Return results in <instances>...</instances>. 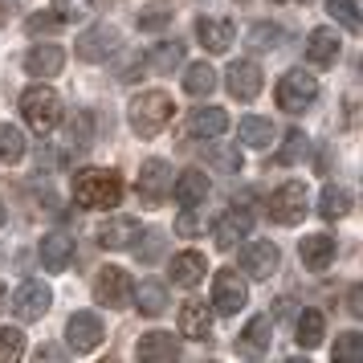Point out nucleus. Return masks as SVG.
Listing matches in <instances>:
<instances>
[{
    "label": "nucleus",
    "instance_id": "nucleus-26",
    "mask_svg": "<svg viewBox=\"0 0 363 363\" xmlns=\"http://www.w3.org/2000/svg\"><path fill=\"white\" fill-rule=\"evenodd\" d=\"M131 302L139 306V314L160 318V314L167 311V290H164V281H139V286H135V294H131Z\"/></svg>",
    "mask_w": 363,
    "mask_h": 363
},
{
    "label": "nucleus",
    "instance_id": "nucleus-20",
    "mask_svg": "<svg viewBox=\"0 0 363 363\" xmlns=\"http://www.w3.org/2000/svg\"><path fill=\"white\" fill-rule=\"evenodd\" d=\"M94 237H99L102 249H131L135 237H139V220H131V216H115V220H106Z\"/></svg>",
    "mask_w": 363,
    "mask_h": 363
},
{
    "label": "nucleus",
    "instance_id": "nucleus-14",
    "mask_svg": "<svg viewBox=\"0 0 363 363\" xmlns=\"http://www.w3.org/2000/svg\"><path fill=\"white\" fill-rule=\"evenodd\" d=\"M249 229H253V213L249 208H241V204H233V208H225V213L216 216L213 225V241L220 249H233L237 241H245Z\"/></svg>",
    "mask_w": 363,
    "mask_h": 363
},
{
    "label": "nucleus",
    "instance_id": "nucleus-47",
    "mask_svg": "<svg viewBox=\"0 0 363 363\" xmlns=\"http://www.w3.org/2000/svg\"><path fill=\"white\" fill-rule=\"evenodd\" d=\"M359 286H355V290H351V294H347V314H351V318H359L363 314V302H359Z\"/></svg>",
    "mask_w": 363,
    "mask_h": 363
},
{
    "label": "nucleus",
    "instance_id": "nucleus-38",
    "mask_svg": "<svg viewBox=\"0 0 363 363\" xmlns=\"http://www.w3.org/2000/svg\"><path fill=\"white\" fill-rule=\"evenodd\" d=\"M330 355H335V359H343V363H363V335H359V330H347V335H339Z\"/></svg>",
    "mask_w": 363,
    "mask_h": 363
},
{
    "label": "nucleus",
    "instance_id": "nucleus-21",
    "mask_svg": "<svg viewBox=\"0 0 363 363\" xmlns=\"http://www.w3.org/2000/svg\"><path fill=\"white\" fill-rule=\"evenodd\" d=\"M62 66H66V53L57 45H33L25 53V69L33 78H53V74H62Z\"/></svg>",
    "mask_w": 363,
    "mask_h": 363
},
{
    "label": "nucleus",
    "instance_id": "nucleus-19",
    "mask_svg": "<svg viewBox=\"0 0 363 363\" xmlns=\"http://www.w3.org/2000/svg\"><path fill=\"white\" fill-rule=\"evenodd\" d=\"M335 237H327V233H314V237H302V245H298V257H302V265L306 269H314V274H323L330 262H335Z\"/></svg>",
    "mask_w": 363,
    "mask_h": 363
},
{
    "label": "nucleus",
    "instance_id": "nucleus-12",
    "mask_svg": "<svg viewBox=\"0 0 363 363\" xmlns=\"http://www.w3.org/2000/svg\"><path fill=\"white\" fill-rule=\"evenodd\" d=\"M225 86H229V94L237 102H253L257 94H262V66L257 62H249V57H241V62H233L229 69H225Z\"/></svg>",
    "mask_w": 363,
    "mask_h": 363
},
{
    "label": "nucleus",
    "instance_id": "nucleus-43",
    "mask_svg": "<svg viewBox=\"0 0 363 363\" xmlns=\"http://www.w3.org/2000/svg\"><path fill=\"white\" fill-rule=\"evenodd\" d=\"M62 25H66V17H62V13H33V17L25 21V29H29V33H57V29H62Z\"/></svg>",
    "mask_w": 363,
    "mask_h": 363
},
{
    "label": "nucleus",
    "instance_id": "nucleus-51",
    "mask_svg": "<svg viewBox=\"0 0 363 363\" xmlns=\"http://www.w3.org/2000/svg\"><path fill=\"white\" fill-rule=\"evenodd\" d=\"M0 225H4V204H0Z\"/></svg>",
    "mask_w": 363,
    "mask_h": 363
},
{
    "label": "nucleus",
    "instance_id": "nucleus-3",
    "mask_svg": "<svg viewBox=\"0 0 363 363\" xmlns=\"http://www.w3.org/2000/svg\"><path fill=\"white\" fill-rule=\"evenodd\" d=\"M21 115L29 123V131L33 135H50L57 127V118H62V99H57V90L45 82L29 86L25 94H21Z\"/></svg>",
    "mask_w": 363,
    "mask_h": 363
},
{
    "label": "nucleus",
    "instance_id": "nucleus-25",
    "mask_svg": "<svg viewBox=\"0 0 363 363\" xmlns=\"http://www.w3.org/2000/svg\"><path fill=\"white\" fill-rule=\"evenodd\" d=\"M339 57V33L335 29H314L311 41H306V62L311 66H335Z\"/></svg>",
    "mask_w": 363,
    "mask_h": 363
},
{
    "label": "nucleus",
    "instance_id": "nucleus-35",
    "mask_svg": "<svg viewBox=\"0 0 363 363\" xmlns=\"http://www.w3.org/2000/svg\"><path fill=\"white\" fill-rule=\"evenodd\" d=\"M281 37H286V33H281L278 25H269V21H257V25H253V29L245 33V45H249L253 53H265V50H278Z\"/></svg>",
    "mask_w": 363,
    "mask_h": 363
},
{
    "label": "nucleus",
    "instance_id": "nucleus-6",
    "mask_svg": "<svg viewBox=\"0 0 363 363\" xmlns=\"http://www.w3.org/2000/svg\"><path fill=\"white\" fill-rule=\"evenodd\" d=\"M311 213V200H306V184H281V188H274L269 192V216L278 220V225H298L302 216Z\"/></svg>",
    "mask_w": 363,
    "mask_h": 363
},
{
    "label": "nucleus",
    "instance_id": "nucleus-23",
    "mask_svg": "<svg viewBox=\"0 0 363 363\" xmlns=\"http://www.w3.org/2000/svg\"><path fill=\"white\" fill-rule=\"evenodd\" d=\"M188 131L196 135V139H216V135L229 131V115H225L220 106H200V111H192V118H188Z\"/></svg>",
    "mask_w": 363,
    "mask_h": 363
},
{
    "label": "nucleus",
    "instance_id": "nucleus-24",
    "mask_svg": "<svg viewBox=\"0 0 363 363\" xmlns=\"http://www.w3.org/2000/svg\"><path fill=\"white\" fill-rule=\"evenodd\" d=\"M204 269H208V262H204V253H196V249H184V253L172 257V281L176 286H196L204 278Z\"/></svg>",
    "mask_w": 363,
    "mask_h": 363
},
{
    "label": "nucleus",
    "instance_id": "nucleus-11",
    "mask_svg": "<svg viewBox=\"0 0 363 363\" xmlns=\"http://www.w3.org/2000/svg\"><path fill=\"white\" fill-rule=\"evenodd\" d=\"M115 50H118V29L106 25V21H102V25H90V29L74 41V53H78L82 62H106Z\"/></svg>",
    "mask_w": 363,
    "mask_h": 363
},
{
    "label": "nucleus",
    "instance_id": "nucleus-17",
    "mask_svg": "<svg viewBox=\"0 0 363 363\" xmlns=\"http://www.w3.org/2000/svg\"><path fill=\"white\" fill-rule=\"evenodd\" d=\"M180 335L184 339H196V343H204V339H213V311L204 306V302H184L180 306Z\"/></svg>",
    "mask_w": 363,
    "mask_h": 363
},
{
    "label": "nucleus",
    "instance_id": "nucleus-27",
    "mask_svg": "<svg viewBox=\"0 0 363 363\" xmlns=\"http://www.w3.org/2000/svg\"><path fill=\"white\" fill-rule=\"evenodd\" d=\"M269 339H274V318H269V314L249 318V327L241 330V347H245L249 355H262V351H269Z\"/></svg>",
    "mask_w": 363,
    "mask_h": 363
},
{
    "label": "nucleus",
    "instance_id": "nucleus-4",
    "mask_svg": "<svg viewBox=\"0 0 363 363\" xmlns=\"http://www.w3.org/2000/svg\"><path fill=\"white\" fill-rule=\"evenodd\" d=\"M314 102H318V82H314V74H302V69L281 74L278 106L286 111V115H302V111H311Z\"/></svg>",
    "mask_w": 363,
    "mask_h": 363
},
{
    "label": "nucleus",
    "instance_id": "nucleus-9",
    "mask_svg": "<svg viewBox=\"0 0 363 363\" xmlns=\"http://www.w3.org/2000/svg\"><path fill=\"white\" fill-rule=\"evenodd\" d=\"M50 306H53V290L45 286V281H37V278L21 281V290L13 294V311H17L21 323H37V318H45Z\"/></svg>",
    "mask_w": 363,
    "mask_h": 363
},
{
    "label": "nucleus",
    "instance_id": "nucleus-31",
    "mask_svg": "<svg viewBox=\"0 0 363 363\" xmlns=\"http://www.w3.org/2000/svg\"><path fill=\"white\" fill-rule=\"evenodd\" d=\"M184 90H188L192 99H208V94L216 90V69L208 66V62L188 66V74H184Z\"/></svg>",
    "mask_w": 363,
    "mask_h": 363
},
{
    "label": "nucleus",
    "instance_id": "nucleus-15",
    "mask_svg": "<svg viewBox=\"0 0 363 363\" xmlns=\"http://www.w3.org/2000/svg\"><path fill=\"white\" fill-rule=\"evenodd\" d=\"M135 355L147 363H172V359H180V339L172 330H147L139 339V347H135Z\"/></svg>",
    "mask_w": 363,
    "mask_h": 363
},
{
    "label": "nucleus",
    "instance_id": "nucleus-7",
    "mask_svg": "<svg viewBox=\"0 0 363 363\" xmlns=\"http://www.w3.org/2000/svg\"><path fill=\"white\" fill-rule=\"evenodd\" d=\"M131 294H135V281H131L127 269H118V265L99 269V278H94V298H99L102 306L123 311V306H131Z\"/></svg>",
    "mask_w": 363,
    "mask_h": 363
},
{
    "label": "nucleus",
    "instance_id": "nucleus-44",
    "mask_svg": "<svg viewBox=\"0 0 363 363\" xmlns=\"http://www.w3.org/2000/svg\"><path fill=\"white\" fill-rule=\"evenodd\" d=\"M53 9L66 21H78V17H86V13H94V0H53Z\"/></svg>",
    "mask_w": 363,
    "mask_h": 363
},
{
    "label": "nucleus",
    "instance_id": "nucleus-16",
    "mask_svg": "<svg viewBox=\"0 0 363 363\" xmlns=\"http://www.w3.org/2000/svg\"><path fill=\"white\" fill-rule=\"evenodd\" d=\"M208 192H213V184H208V176H204L200 167H188V172H180V176L172 180V196L180 200L184 208H196V204H204V200H208Z\"/></svg>",
    "mask_w": 363,
    "mask_h": 363
},
{
    "label": "nucleus",
    "instance_id": "nucleus-32",
    "mask_svg": "<svg viewBox=\"0 0 363 363\" xmlns=\"http://www.w3.org/2000/svg\"><path fill=\"white\" fill-rule=\"evenodd\" d=\"M172 17H176V9H172L167 0H147V4L139 9V29H143V33H160V29L172 25Z\"/></svg>",
    "mask_w": 363,
    "mask_h": 363
},
{
    "label": "nucleus",
    "instance_id": "nucleus-50",
    "mask_svg": "<svg viewBox=\"0 0 363 363\" xmlns=\"http://www.w3.org/2000/svg\"><path fill=\"white\" fill-rule=\"evenodd\" d=\"M4 298H9V290H4V286H0V311H4Z\"/></svg>",
    "mask_w": 363,
    "mask_h": 363
},
{
    "label": "nucleus",
    "instance_id": "nucleus-2",
    "mask_svg": "<svg viewBox=\"0 0 363 363\" xmlns=\"http://www.w3.org/2000/svg\"><path fill=\"white\" fill-rule=\"evenodd\" d=\"M172 115H176V102H172V94H164V90H143V94H135L131 106H127V118H131L135 135H143V139L164 131L167 123H172Z\"/></svg>",
    "mask_w": 363,
    "mask_h": 363
},
{
    "label": "nucleus",
    "instance_id": "nucleus-52",
    "mask_svg": "<svg viewBox=\"0 0 363 363\" xmlns=\"http://www.w3.org/2000/svg\"><path fill=\"white\" fill-rule=\"evenodd\" d=\"M278 4H290V0H278Z\"/></svg>",
    "mask_w": 363,
    "mask_h": 363
},
{
    "label": "nucleus",
    "instance_id": "nucleus-13",
    "mask_svg": "<svg viewBox=\"0 0 363 363\" xmlns=\"http://www.w3.org/2000/svg\"><path fill=\"white\" fill-rule=\"evenodd\" d=\"M278 262H281V253H278L274 241H249L245 253H241V269H245L253 281H269L278 274Z\"/></svg>",
    "mask_w": 363,
    "mask_h": 363
},
{
    "label": "nucleus",
    "instance_id": "nucleus-10",
    "mask_svg": "<svg viewBox=\"0 0 363 363\" xmlns=\"http://www.w3.org/2000/svg\"><path fill=\"white\" fill-rule=\"evenodd\" d=\"M102 318L94 311H74L66 323V343L69 351H78V355H86V351H94V347L102 343Z\"/></svg>",
    "mask_w": 363,
    "mask_h": 363
},
{
    "label": "nucleus",
    "instance_id": "nucleus-46",
    "mask_svg": "<svg viewBox=\"0 0 363 363\" xmlns=\"http://www.w3.org/2000/svg\"><path fill=\"white\" fill-rule=\"evenodd\" d=\"M176 233H180V237H196V233H200V225H196V216H192V208L176 216Z\"/></svg>",
    "mask_w": 363,
    "mask_h": 363
},
{
    "label": "nucleus",
    "instance_id": "nucleus-36",
    "mask_svg": "<svg viewBox=\"0 0 363 363\" xmlns=\"http://www.w3.org/2000/svg\"><path fill=\"white\" fill-rule=\"evenodd\" d=\"M25 155V131L13 123H0V164H17Z\"/></svg>",
    "mask_w": 363,
    "mask_h": 363
},
{
    "label": "nucleus",
    "instance_id": "nucleus-41",
    "mask_svg": "<svg viewBox=\"0 0 363 363\" xmlns=\"http://www.w3.org/2000/svg\"><path fill=\"white\" fill-rule=\"evenodd\" d=\"M306 147H311V143H306V135L302 131H290L286 135V143H281V151L278 155H274V164H298V160H302V155H306Z\"/></svg>",
    "mask_w": 363,
    "mask_h": 363
},
{
    "label": "nucleus",
    "instance_id": "nucleus-33",
    "mask_svg": "<svg viewBox=\"0 0 363 363\" xmlns=\"http://www.w3.org/2000/svg\"><path fill=\"white\" fill-rule=\"evenodd\" d=\"M147 66L155 69V74H172V69H180L184 66V41H160L155 53L147 57Z\"/></svg>",
    "mask_w": 363,
    "mask_h": 363
},
{
    "label": "nucleus",
    "instance_id": "nucleus-18",
    "mask_svg": "<svg viewBox=\"0 0 363 363\" xmlns=\"http://www.w3.org/2000/svg\"><path fill=\"white\" fill-rule=\"evenodd\" d=\"M37 253H41V265H45V269L62 274V269L74 262V237H69V233H45Z\"/></svg>",
    "mask_w": 363,
    "mask_h": 363
},
{
    "label": "nucleus",
    "instance_id": "nucleus-34",
    "mask_svg": "<svg viewBox=\"0 0 363 363\" xmlns=\"http://www.w3.org/2000/svg\"><path fill=\"white\" fill-rule=\"evenodd\" d=\"M66 139H69V147H78V151L90 147L94 143V115L90 111H74V118L66 123Z\"/></svg>",
    "mask_w": 363,
    "mask_h": 363
},
{
    "label": "nucleus",
    "instance_id": "nucleus-8",
    "mask_svg": "<svg viewBox=\"0 0 363 363\" xmlns=\"http://www.w3.org/2000/svg\"><path fill=\"white\" fill-rule=\"evenodd\" d=\"M245 302H249L245 278H241L237 269H216V278H213V311L216 314H237V311H245Z\"/></svg>",
    "mask_w": 363,
    "mask_h": 363
},
{
    "label": "nucleus",
    "instance_id": "nucleus-49",
    "mask_svg": "<svg viewBox=\"0 0 363 363\" xmlns=\"http://www.w3.org/2000/svg\"><path fill=\"white\" fill-rule=\"evenodd\" d=\"M0 9H4V13H13V9H25V0H0Z\"/></svg>",
    "mask_w": 363,
    "mask_h": 363
},
{
    "label": "nucleus",
    "instance_id": "nucleus-5",
    "mask_svg": "<svg viewBox=\"0 0 363 363\" xmlns=\"http://www.w3.org/2000/svg\"><path fill=\"white\" fill-rule=\"evenodd\" d=\"M135 192H139V204L160 208L167 200V192H172V164H167V160H147V164L139 167Z\"/></svg>",
    "mask_w": 363,
    "mask_h": 363
},
{
    "label": "nucleus",
    "instance_id": "nucleus-40",
    "mask_svg": "<svg viewBox=\"0 0 363 363\" xmlns=\"http://www.w3.org/2000/svg\"><path fill=\"white\" fill-rule=\"evenodd\" d=\"M327 13L339 21L343 29L359 33V4H355V0H327Z\"/></svg>",
    "mask_w": 363,
    "mask_h": 363
},
{
    "label": "nucleus",
    "instance_id": "nucleus-30",
    "mask_svg": "<svg viewBox=\"0 0 363 363\" xmlns=\"http://www.w3.org/2000/svg\"><path fill=\"white\" fill-rule=\"evenodd\" d=\"M351 213V192L339 188V184H327L323 188V196H318V216L323 220H339V216Z\"/></svg>",
    "mask_w": 363,
    "mask_h": 363
},
{
    "label": "nucleus",
    "instance_id": "nucleus-45",
    "mask_svg": "<svg viewBox=\"0 0 363 363\" xmlns=\"http://www.w3.org/2000/svg\"><path fill=\"white\" fill-rule=\"evenodd\" d=\"M135 253H139V262H155L160 257V249H164V233H147V245L139 249V245H131Z\"/></svg>",
    "mask_w": 363,
    "mask_h": 363
},
{
    "label": "nucleus",
    "instance_id": "nucleus-48",
    "mask_svg": "<svg viewBox=\"0 0 363 363\" xmlns=\"http://www.w3.org/2000/svg\"><path fill=\"white\" fill-rule=\"evenodd\" d=\"M41 359H62V351L45 343V347H37V363H41Z\"/></svg>",
    "mask_w": 363,
    "mask_h": 363
},
{
    "label": "nucleus",
    "instance_id": "nucleus-42",
    "mask_svg": "<svg viewBox=\"0 0 363 363\" xmlns=\"http://www.w3.org/2000/svg\"><path fill=\"white\" fill-rule=\"evenodd\" d=\"M143 69H147V57H143L139 50H127L123 62L115 66V78L118 82H135V78H143Z\"/></svg>",
    "mask_w": 363,
    "mask_h": 363
},
{
    "label": "nucleus",
    "instance_id": "nucleus-37",
    "mask_svg": "<svg viewBox=\"0 0 363 363\" xmlns=\"http://www.w3.org/2000/svg\"><path fill=\"white\" fill-rule=\"evenodd\" d=\"M208 164H213L216 172L237 176V172H241V147H237V143H213V147H208Z\"/></svg>",
    "mask_w": 363,
    "mask_h": 363
},
{
    "label": "nucleus",
    "instance_id": "nucleus-39",
    "mask_svg": "<svg viewBox=\"0 0 363 363\" xmlns=\"http://www.w3.org/2000/svg\"><path fill=\"white\" fill-rule=\"evenodd\" d=\"M25 355V335L21 327H0V363H17Z\"/></svg>",
    "mask_w": 363,
    "mask_h": 363
},
{
    "label": "nucleus",
    "instance_id": "nucleus-22",
    "mask_svg": "<svg viewBox=\"0 0 363 363\" xmlns=\"http://www.w3.org/2000/svg\"><path fill=\"white\" fill-rule=\"evenodd\" d=\"M196 37L208 53H225L233 45V21H216V17H200L196 21Z\"/></svg>",
    "mask_w": 363,
    "mask_h": 363
},
{
    "label": "nucleus",
    "instance_id": "nucleus-1",
    "mask_svg": "<svg viewBox=\"0 0 363 363\" xmlns=\"http://www.w3.org/2000/svg\"><path fill=\"white\" fill-rule=\"evenodd\" d=\"M74 200L94 213H102V208L111 213L123 200V176L115 167H82V172H74Z\"/></svg>",
    "mask_w": 363,
    "mask_h": 363
},
{
    "label": "nucleus",
    "instance_id": "nucleus-28",
    "mask_svg": "<svg viewBox=\"0 0 363 363\" xmlns=\"http://www.w3.org/2000/svg\"><path fill=\"white\" fill-rule=\"evenodd\" d=\"M237 135H241V143H245V147H269V143H274V123H269V118H257V115H249V118H241V127H237Z\"/></svg>",
    "mask_w": 363,
    "mask_h": 363
},
{
    "label": "nucleus",
    "instance_id": "nucleus-29",
    "mask_svg": "<svg viewBox=\"0 0 363 363\" xmlns=\"http://www.w3.org/2000/svg\"><path fill=\"white\" fill-rule=\"evenodd\" d=\"M294 339L298 347H318L323 343V335H327V318H323V311H302L298 314V323H294Z\"/></svg>",
    "mask_w": 363,
    "mask_h": 363
}]
</instances>
